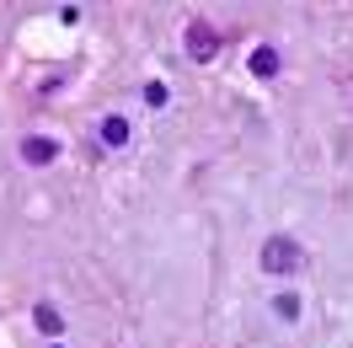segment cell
Wrapping results in <instances>:
<instances>
[{"mask_svg":"<svg viewBox=\"0 0 353 348\" xmlns=\"http://www.w3.org/2000/svg\"><path fill=\"white\" fill-rule=\"evenodd\" d=\"M300 295H294V289H284V295H273V316H279V322H300Z\"/></svg>","mask_w":353,"mask_h":348,"instance_id":"52a82bcc","label":"cell"},{"mask_svg":"<svg viewBox=\"0 0 353 348\" xmlns=\"http://www.w3.org/2000/svg\"><path fill=\"white\" fill-rule=\"evenodd\" d=\"M32 322H38V332H43V338H59V332H65V316H59V305H32Z\"/></svg>","mask_w":353,"mask_h":348,"instance_id":"8992f818","label":"cell"},{"mask_svg":"<svg viewBox=\"0 0 353 348\" xmlns=\"http://www.w3.org/2000/svg\"><path fill=\"white\" fill-rule=\"evenodd\" d=\"M279 70H284V59H279V48H273V44L252 48V75H263V81H273Z\"/></svg>","mask_w":353,"mask_h":348,"instance_id":"5b68a950","label":"cell"},{"mask_svg":"<svg viewBox=\"0 0 353 348\" xmlns=\"http://www.w3.org/2000/svg\"><path fill=\"white\" fill-rule=\"evenodd\" d=\"M22 161H27V166H54V161H59V139L27 134V139H22Z\"/></svg>","mask_w":353,"mask_h":348,"instance_id":"7a4b0ae2","label":"cell"},{"mask_svg":"<svg viewBox=\"0 0 353 348\" xmlns=\"http://www.w3.org/2000/svg\"><path fill=\"white\" fill-rule=\"evenodd\" d=\"M145 102H150V108H166V102H172L166 81H145Z\"/></svg>","mask_w":353,"mask_h":348,"instance_id":"ba28073f","label":"cell"},{"mask_svg":"<svg viewBox=\"0 0 353 348\" xmlns=\"http://www.w3.org/2000/svg\"><path fill=\"white\" fill-rule=\"evenodd\" d=\"M54 348H65V343H54Z\"/></svg>","mask_w":353,"mask_h":348,"instance_id":"9c48e42d","label":"cell"},{"mask_svg":"<svg viewBox=\"0 0 353 348\" xmlns=\"http://www.w3.org/2000/svg\"><path fill=\"white\" fill-rule=\"evenodd\" d=\"M97 134H102V145H108V151H123V145L134 139V124L123 118V113H108V118H102V129H97Z\"/></svg>","mask_w":353,"mask_h":348,"instance_id":"3957f363","label":"cell"},{"mask_svg":"<svg viewBox=\"0 0 353 348\" xmlns=\"http://www.w3.org/2000/svg\"><path fill=\"white\" fill-rule=\"evenodd\" d=\"M214 44H220V38H214V27H209V22L188 27V54H193V59H214Z\"/></svg>","mask_w":353,"mask_h":348,"instance_id":"277c9868","label":"cell"},{"mask_svg":"<svg viewBox=\"0 0 353 348\" xmlns=\"http://www.w3.org/2000/svg\"><path fill=\"white\" fill-rule=\"evenodd\" d=\"M257 262H263V273H279V279H284V273H294V268L305 262V246L294 236H268L263 252H257Z\"/></svg>","mask_w":353,"mask_h":348,"instance_id":"6da1fadb","label":"cell"}]
</instances>
